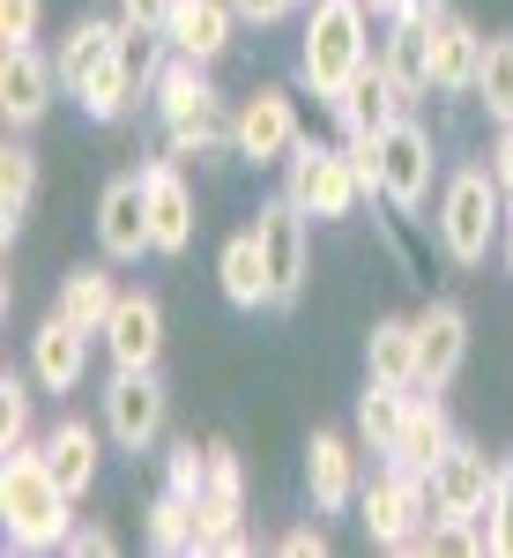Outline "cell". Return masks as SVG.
<instances>
[{"instance_id":"12","label":"cell","mask_w":513,"mask_h":558,"mask_svg":"<svg viewBox=\"0 0 513 558\" xmlns=\"http://www.w3.org/2000/svg\"><path fill=\"white\" fill-rule=\"evenodd\" d=\"M328 112H335L342 134H387L402 112H410V97H402V83L387 75V60L372 52V60H365V68H357V75L328 97Z\"/></svg>"},{"instance_id":"32","label":"cell","mask_w":513,"mask_h":558,"mask_svg":"<svg viewBox=\"0 0 513 558\" xmlns=\"http://www.w3.org/2000/svg\"><path fill=\"white\" fill-rule=\"evenodd\" d=\"M30 202H38V157H30L23 142H8V149H0V231H8V239L23 231Z\"/></svg>"},{"instance_id":"34","label":"cell","mask_w":513,"mask_h":558,"mask_svg":"<svg viewBox=\"0 0 513 558\" xmlns=\"http://www.w3.org/2000/svg\"><path fill=\"white\" fill-rule=\"evenodd\" d=\"M476 551H506L513 558V470H499V484H491V507H484V521L469 529Z\"/></svg>"},{"instance_id":"14","label":"cell","mask_w":513,"mask_h":558,"mask_svg":"<svg viewBox=\"0 0 513 558\" xmlns=\"http://www.w3.org/2000/svg\"><path fill=\"white\" fill-rule=\"evenodd\" d=\"M97 246H105V260L157 254V239H149V194H142V172L105 179V194H97Z\"/></svg>"},{"instance_id":"25","label":"cell","mask_w":513,"mask_h":558,"mask_svg":"<svg viewBox=\"0 0 513 558\" xmlns=\"http://www.w3.org/2000/svg\"><path fill=\"white\" fill-rule=\"evenodd\" d=\"M410 395H417V387L365 380V395H357V447H365V454H394V447H402V425H410Z\"/></svg>"},{"instance_id":"31","label":"cell","mask_w":513,"mask_h":558,"mask_svg":"<svg viewBox=\"0 0 513 558\" xmlns=\"http://www.w3.org/2000/svg\"><path fill=\"white\" fill-rule=\"evenodd\" d=\"M134 97H142V83H134V68L120 60V52L75 83V105H83L89 120H120V112H134Z\"/></svg>"},{"instance_id":"43","label":"cell","mask_w":513,"mask_h":558,"mask_svg":"<svg viewBox=\"0 0 513 558\" xmlns=\"http://www.w3.org/2000/svg\"><path fill=\"white\" fill-rule=\"evenodd\" d=\"M365 8H372V15H410L417 0H365Z\"/></svg>"},{"instance_id":"28","label":"cell","mask_w":513,"mask_h":558,"mask_svg":"<svg viewBox=\"0 0 513 558\" xmlns=\"http://www.w3.org/2000/svg\"><path fill=\"white\" fill-rule=\"evenodd\" d=\"M365 380L417 387V313L410 320H372V336H365Z\"/></svg>"},{"instance_id":"22","label":"cell","mask_w":513,"mask_h":558,"mask_svg":"<svg viewBox=\"0 0 513 558\" xmlns=\"http://www.w3.org/2000/svg\"><path fill=\"white\" fill-rule=\"evenodd\" d=\"M231 23H239V8H231V0H171L164 38H171L179 60H201V68H209L216 52L231 45Z\"/></svg>"},{"instance_id":"3","label":"cell","mask_w":513,"mask_h":558,"mask_svg":"<svg viewBox=\"0 0 513 558\" xmlns=\"http://www.w3.org/2000/svg\"><path fill=\"white\" fill-rule=\"evenodd\" d=\"M357 521L380 551H439V521H431V476L387 462L365 492H357Z\"/></svg>"},{"instance_id":"8","label":"cell","mask_w":513,"mask_h":558,"mask_svg":"<svg viewBox=\"0 0 513 558\" xmlns=\"http://www.w3.org/2000/svg\"><path fill=\"white\" fill-rule=\"evenodd\" d=\"M491 484H499L491 454L469 447V439H454V447L431 462V521H439V529H476L484 507H491Z\"/></svg>"},{"instance_id":"36","label":"cell","mask_w":513,"mask_h":558,"mask_svg":"<svg viewBox=\"0 0 513 558\" xmlns=\"http://www.w3.org/2000/svg\"><path fill=\"white\" fill-rule=\"evenodd\" d=\"M23 447H38L30 439V387L8 373L0 380V454H23Z\"/></svg>"},{"instance_id":"21","label":"cell","mask_w":513,"mask_h":558,"mask_svg":"<svg viewBox=\"0 0 513 558\" xmlns=\"http://www.w3.org/2000/svg\"><path fill=\"white\" fill-rule=\"evenodd\" d=\"M476 60H484V31H476L469 15L439 8V15H431V89H439V97H469Z\"/></svg>"},{"instance_id":"11","label":"cell","mask_w":513,"mask_h":558,"mask_svg":"<svg viewBox=\"0 0 513 558\" xmlns=\"http://www.w3.org/2000/svg\"><path fill=\"white\" fill-rule=\"evenodd\" d=\"M105 432L127 454H149L164 439V387H157V373H112V387H105Z\"/></svg>"},{"instance_id":"20","label":"cell","mask_w":513,"mask_h":558,"mask_svg":"<svg viewBox=\"0 0 513 558\" xmlns=\"http://www.w3.org/2000/svg\"><path fill=\"white\" fill-rule=\"evenodd\" d=\"M305 492H313L320 514H342V507L365 492V476H357V439L313 432V439H305Z\"/></svg>"},{"instance_id":"16","label":"cell","mask_w":513,"mask_h":558,"mask_svg":"<svg viewBox=\"0 0 513 558\" xmlns=\"http://www.w3.org/2000/svg\"><path fill=\"white\" fill-rule=\"evenodd\" d=\"M462 357H469V313L454 299H431L417 313V387H431V395L454 387Z\"/></svg>"},{"instance_id":"2","label":"cell","mask_w":513,"mask_h":558,"mask_svg":"<svg viewBox=\"0 0 513 558\" xmlns=\"http://www.w3.org/2000/svg\"><path fill=\"white\" fill-rule=\"evenodd\" d=\"M365 60H372V8L365 0H313L298 45V75L313 83V97H335Z\"/></svg>"},{"instance_id":"42","label":"cell","mask_w":513,"mask_h":558,"mask_svg":"<svg viewBox=\"0 0 513 558\" xmlns=\"http://www.w3.org/2000/svg\"><path fill=\"white\" fill-rule=\"evenodd\" d=\"M68 551H83V558H105V551H112V536H105V529H75V536H68Z\"/></svg>"},{"instance_id":"4","label":"cell","mask_w":513,"mask_h":558,"mask_svg":"<svg viewBox=\"0 0 513 558\" xmlns=\"http://www.w3.org/2000/svg\"><path fill=\"white\" fill-rule=\"evenodd\" d=\"M149 97H157V112H164V128H171V157H223L231 149V112H223L216 83L201 75V60L171 52V68L157 75Z\"/></svg>"},{"instance_id":"44","label":"cell","mask_w":513,"mask_h":558,"mask_svg":"<svg viewBox=\"0 0 513 558\" xmlns=\"http://www.w3.org/2000/svg\"><path fill=\"white\" fill-rule=\"evenodd\" d=\"M506 276H513V216H506Z\"/></svg>"},{"instance_id":"41","label":"cell","mask_w":513,"mask_h":558,"mask_svg":"<svg viewBox=\"0 0 513 558\" xmlns=\"http://www.w3.org/2000/svg\"><path fill=\"white\" fill-rule=\"evenodd\" d=\"M283 551H291V558H320V551H328V536H320V529H291Z\"/></svg>"},{"instance_id":"17","label":"cell","mask_w":513,"mask_h":558,"mask_svg":"<svg viewBox=\"0 0 513 558\" xmlns=\"http://www.w3.org/2000/svg\"><path fill=\"white\" fill-rule=\"evenodd\" d=\"M89 373V328H75L60 305L38 320V336H30V380L45 387V395H75Z\"/></svg>"},{"instance_id":"18","label":"cell","mask_w":513,"mask_h":558,"mask_svg":"<svg viewBox=\"0 0 513 558\" xmlns=\"http://www.w3.org/2000/svg\"><path fill=\"white\" fill-rule=\"evenodd\" d=\"M431 15H439V0H417L410 15H387L380 60H387V75L402 83V97H410V105L431 89Z\"/></svg>"},{"instance_id":"5","label":"cell","mask_w":513,"mask_h":558,"mask_svg":"<svg viewBox=\"0 0 513 558\" xmlns=\"http://www.w3.org/2000/svg\"><path fill=\"white\" fill-rule=\"evenodd\" d=\"M499 216H506V186L491 165H462V172L447 179V194H439V246L454 268H476V260H491V239H499Z\"/></svg>"},{"instance_id":"6","label":"cell","mask_w":513,"mask_h":558,"mask_svg":"<svg viewBox=\"0 0 513 558\" xmlns=\"http://www.w3.org/2000/svg\"><path fill=\"white\" fill-rule=\"evenodd\" d=\"M283 194H291V202H298L313 223H342V216H357V202H365L350 149L305 142V134H298V149L283 157Z\"/></svg>"},{"instance_id":"1","label":"cell","mask_w":513,"mask_h":558,"mask_svg":"<svg viewBox=\"0 0 513 558\" xmlns=\"http://www.w3.org/2000/svg\"><path fill=\"white\" fill-rule=\"evenodd\" d=\"M0 514H8V544L15 551H68L75 536V492L45 470L38 447L0 462Z\"/></svg>"},{"instance_id":"38","label":"cell","mask_w":513,"mask_h":558,"mask_svg":"<svg viewBox=\"0 0 513 558\" xmlns=\"http://www.w3.org/2000/svg\"><path fill=\"white\" fill-rule=\"evenodd\" d=\"M231 8H239V23H254V31H268V23H283V15H291L298 0H231Z\"/></svg>"},{"instance_id":"19","label":"cell","mask_w":513,"mask_h":558,"mask_svg":"<svg viewBox=\"0 0 513 558\" xmlns=\"http://www.w3.org/2000/svg\"><path fill=\"white\" fill-rule=\"evenodd\" d=\"M52 89H60V68L38 45H8V60H0V112H8V128H38Z\"/></svg>"},{"instance_id":"24","label":"cell","mask_w":513,"mask_h":558,"mask_svg":"<svg viewBox=\"0 0 513 558\" xmlns=\"http://www.w3.org/2000/svg\"><path fill=\"white\" fill-rule=\"evenodd\" d=\"M38 454H45V470L60 476L75 499L97 484V425H83V417H60V425L38 439Z\"/></svg>"},{"instance_id":"13","label":"cell","mask_w":513,"mask_h":558,"mask_svg":"<svg viewBox=\"0 0 513 558\" xmlns=\"http://www.w3.org/2000/svg\"><path fill=\"white\" fill-rule=\"evenodd\" d=\"M105 357H112V373H157V357H164V305L149 291H120L112 320H105Z\"/></svg>"},{"instance_id":"33","label":"cell","mask_w":513,"mask_h":558,"mask_svg":"<svg viewBox=\"0 0 513 558\" xmlns=\"http://www.w3.org/2000/svg\"><path fill=\"white\" fill-rule=\"evenodd\" d=\"M149 551H164V558L201 551V507H194L186 492H164V499L149 507Z\"/></svg>"},{"instance_id":"27","label":"cell","mask_w":513,"mask_h":558,"mask_svg":"<svg viewBox=\"0 0 513 558\" xmlns=\"http://www.w3.org/2000/svg\"><path fill=\"white\" fill-rule=\"evenodd\" d=\"M454 447V425H447V410H439V395L431 387H417L410 395V425H402V447L387 454V462H402V470H425L431 476V462Z\"/></svg>"},{"instance_id":"7","label":"cell","mask_w":513,"mask_h":558,"mask_svg":"<svg viewBox=\"0 0 513 558\" xmlns=\"http://www.w3.org/2000/svg\"><path fill=\"white\" fill-rule=\"evenodd\" d=\"M254 239H260V260H268V305H298L305 268H313V231H305V209L291 202V194H276V202L254 216Z\"/></svg>"},{"instance_id":"29","label":"cell","mask_w":513,"mask_h":558,"mask_svg":"<svg viewBox=\"0 0 513 558\" xmlns=\"http://www.w3.org/2000/svg\"><path fill=\"white\" fill-rule=\"evenodd\" d=\"M476 105L491 112V128H513V31L484 38V60H476Z\"/></svg>"},{"instance_id":"40","label":"cell","mask_w":513,"mask_h":558,"mask_svg":"<svg viewBox=\"0 0 513 558\" xmlns=\"http://www.w3.org/2000/svg\"><path fill=\"white\" fill-rule=\"evenodd\" d=\"M491 172H499V186L513 194V128H499V142H491Z\"/></svg>"},{"instance_id":"39","label":"cell","mask_w":513,"mask_h":558,"mask_svg":"<svg viewBox=\"0 0 513 558\" xmlns=\"http://www.w3.org/2000/svg\"><path fill=\"white\" fill-rule=\"evenodd\" d=\"M120 15H127V23H142V31H164L171 0H120Z\"/></svg>"},{"instance_id":"10","label":"cell","mask_w":513,"mask_h":558,"mask_svg":"<svg viewBox=\"0 0 513 558\" xmlns=\"http://www.w3.org/2000/svg\"><path fill=\"white\" fill-rule=\"evenodd\" d=\"M298 149V105H291V89H254L239 112H231V157H246V165H283Z\"/></svg>"},{"instance_id":"15","label":"cell","mask_w":513,"mask_h":558,"mask_svg":"<svg viewBox=\"0 0 513 558\" xmlns=\"http://www.w3.org/2000/svg\"><path fill=\"white\" fill-rule=\"evenodd\" d=\"M142 194H149V239H157V254H186L194 246V179L179 172L171 157L157 165H142Z\"/></svg>"},{"instance_id":"26","label":"cell","mask_w":513,"mask_h":558,"mask_svg":"<svg viewBox=\"0 0 513 558\" xmlns=\"http://www.w3.org/2000/svg\"><path fill=\"white\" fill-rule=\"evenodd\" d=\"M216 283H223V299L239 305V313H254V305H268V260H260L254 223L223 239V254H216Z\"/></svg>"},{"instance_id":"35","label":"cell","mask_w":513,"mask_h":558,"mask_svg":"<svg viewBox=\"0 0 513 558\" xmlns=\"http://www.w3.org/2000/svg\"><path fill=\"white\" fill-rule=\"evenodd\" d=\"M201 484H209V439H171V454H164V492L201 499Z\"/></svg>"},{"instance_id":"30","label":"cell","mask_w":513,"mask_h":558,"mask_svg":"<svg viewBox=\"0 0 513 558\" xmlns=\"http://www.w3.org/2000/svg\"><path fill=\"white\" fill-rule=\"evenodd\" d=\"M112 305H120V283H112L105 268H68V283H60V313H68L75 328H89V336H105Z\"/></svg>"},{"instance_id":"23","label":"cell","mask_w":513,"mask_h":558,"mask_svg":"<svg viewBox=\"0 0 513 558\" xmlns=\"http://www.w3.org/2000/svg\"><path fill=\"white\" fill-rule=\"evenodd\" d=\"M120 38H127V15H83V23L60 38V52H52V68H60V89H75L89 68H105V60L120 52Z\"/></svg>"},{"instance_id":"9","label":"cell","mask_w":513,"mask_h":558,"mask_svg":"<svg viewBox=\"0 0 513 558\" xmlns=\"http://www.w3.org/2000/svg\"><path fill=\"white\" fill-rule=\"evenodd\" d=\"M431 172H439V149H431V128H417L410 112L380 134V202L402 216H417L431 202Z\"/></svg>"},{"instance_id":"37","label":"cell","mask_w":513,"mask_h":558,"mask_svg":"<svg viewBox=\"0 0 513 558\" xmlns=\"http://www.w3.org/2000/svg\"><path fill=\"white\" fill-rule=\"evenodd\" d=\"M45 0H0V45H38Z\"/></svg>"}]
</instances>
